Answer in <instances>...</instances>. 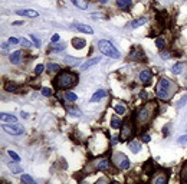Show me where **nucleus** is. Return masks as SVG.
Returning a JSON list of instances; mask_svg holds the SVG:
<instances>
[{"mask_svg":"<svg viewBox=\"0 0 187 184\" xmlns=\"http://www.w3.org/2000/svg\"><path fill=\"white\" fill-rule=\"evenodd\" d=\"M98 49L101 50V53L102 55L110 56V58H112V59H118V58H120V52L117 50V48L111 43L110 40H105V39L99 40L98 42Z\"/></svg>","mask_w":187,"mask_h":184,"instance_id":"nucleus-4","label":"nucleus"},{"mask_svg":"<svg viewBox=\"0 0 187 184\" xmlns=\"http://www.w3.org/2000/svg\"><path fill=\"white\" fill-rule=\"evenodd\" d=\"M10 62L13 65H17V63H20L22 62V52L20 50H16V52H13L10 55Z\"/></svg>","mask_w":187,"mask_h":184,"instance_id":"nucleus-16","label":"nucleus"},{"mask_svg":"<svg viewBox=\"0 0 187 184\" xmlns=\"http://www.w3.org/2000/svg\"><path fill=\"white\" fill-rule=\"evenodd\" d=\"M63 49H65V45H56V46L52 48V50H53V52H61Z\"/></svg>","mask_w":187,"mask_h":184,"instance_id":"nucleus-40","label":"nucleus"},{"mask_svg":"<svg viewBox=\"0 0 187 184\" xmlns=\"http://www.w3.org/2000/svg\"><path fill=\"white\" fill-rule=\"evenodd\" d=\"M105 97H107V92H105L104 89H98V91L92 95L91 102H97V101H99V99H102V98H105Z\"/></svg>","mask_w":187,"mask_h":184,"instance_id":"nucleus-19","label":"nucleus"},{"mask_svg":"<svg viewBox=\"0 0 187 184\" xmlns=\"http://www.w3.org/2000/svg\"><path fill=\"white\" fill-rule=\"evenodd\" d=\"M151 78H153V73H151V70L150 69H143L140 72V75H138V79L141 83H150L151 82Z\"/></svg>","mask_w":187,"mask_h":184,"instance_id":"nucleus-10","label":"nucleus"},{"mask_svg":"<svg viewBox=\"0 0 187 184\" xmlns=\"http://www.w3.org/2000/svg\"><path fill=\"white\" fill-rule=\"evenodd\" d=\"M145 97H147V94H145V91L140 92V98H143V99H144V98H145Z\"/></svg>","mask_w":187,"mask_h":184,"instance_id":"nucleus-49","label":"nucleus"},{"mask_svg":"<svg viewBox=\"0 0 187 184\" xmlns=\"http://www.w3.org/2000/svg\"><path fill=\"white\" fill-rule=\"evenodd\" d=\"M112 161L115 162L118 165V168H121V170H128L130 168V160L122 152H115L114 157H112Z\"/></svg>","mask_w":187,"mask_h":184,"instance_id":"nucleus-5","label":"nucleus"},{"mask_svg":"<svg viewBox=\"0 0 187 184\" xmlns=\"http://www.w3.org/2000/svg\"><path fill=\"white\" fill-rule=\"evenodd\" d=\"M183 68H186V65L184 63H176V65L173 66V73H176V75H178V73H182L183 72Z\"/></svg>","mask_w":187,"mask_h":184,"instance_id":"nucleus-27","label":"nucleus"},{"mask_svg":"<svg viewBox=\"0 0 187 184\" xmlns=\"http://www.w3.org/2000/svg\"><path fill=\"white\" fill-rule=\"evenodd\" d=\"M71 2L75 7L81 9V10H87L88 9V0H71Z\"/></svg>","mask_w":187,"mask_h":184,"instance_id":"nucleus-15","label":"nucleus"},{"mask_svg":"<svg viewBox=\"0 0 187 184\" xmlns=\"http://www.w3.org/2000/svg\"><path fill=\"white\" fill-rule=\"evenodd\" d=\"M153 184H167V175L165 174H160L154 179Z\"/></svg>","mask_w":187,"mask_h":184,"instance_id":"nucleus-24","label":"nucleus"},{"mask_svg":"<svg viewBox=\"0 0 187 184\" xmlns=\"http://www.w3.org/2000/svg\"><path fill=\"white\" fill-rule=\"evenodd\" d=\"M19 16H23V17H38L39 13L33 9H22V10H17L16 12Z\"/></svg>","mask_w":187,"mask_h":184,"instance_id":"nucleus-12","label":"nucleus"},{"mask_svg":"<svg viewBox=\"0 0 187 184\" xmlns=\"http://www.w3.org/2000/svg\"><path fill=\"white\" fill-rule=\"evenodd\" d=\"M7 165H9V168H10V170H12V173H15V174H20V173H22V168L19 167L17 164H13V162H9Z\"/></svg>","mask_w":187,"mask_h":184,"instance_id":"nucleus-29","label":"nucleus"},{"mask_svg":"<svg viewBox=\"0 0 187 184\" xmlns=\"http://www.w3.org/2000/svg\"><path fill=\"white\" fill-rule=\"evenodd\" d=\"M118 141H120V137H111V144L112 145H115Z\"/></svg>","mask_w":187,"mask_h":184,"instance_id":"nucleus-44","label":"nucleus"},{"mask_svg":"<svg viewBox=\"0 0 187 184\" xmlns=\"http://www.w3.org/2000/svg\"><path fill=\"white\" fill-rule=\"evenodd\" d=\"M63 60H65V63H68V65H71V66H75L79 63V59H75V58H72V56H66Z\"/></svg>","mask_w":187,"mask_h":184,"instance_id":"nucleus-28","label":"nucleus"},{"mask_svg":"<svg viewBox=\"0 0 187 184\" xmlns=\"http://www.w3.org/2000/svg\"><path fill=\"white\" fill-rule=\"evenodd\" d=\"M9 43H12V45H17V43H20V39L10 38V39H9Z\"/></svg>","mask_w":187,"mask_h":184,"instance_id":"nucleus-41","label":"nucleus"},{"mask_svg":"<svg viewBox=\"0 0 187 184\" xmlns=\"http://www.w3.org/2000/svg\"><path fill=\"white\" fill-rule=\"evenodd\" d=\"M114 109H115V112L118 115H122L124 112H125V107H124L122 104H117L115 107H114Z\"/></svg>","mask_w":187,"mask_h":184,"instance_id":"nucleus-33","label":"nucleus"},{"mask_svg":"<svg viewBox=\"0 0 187 184\" xmlns=\"http://www.w3.org/2000/svg\"><path fill=\"white\" fill-rule=\"evenodd\" d=\"M97 184H105V180H104V179L98 180V181H97Z\"/></svg>","mask_w":187,"mask_h":184,"instance_id":"nucleus-51","label":"nucleus"},{"mask_svg":"<svg viewBox=\"0 0 187 184\" xmlns=\"http://www.w3.org/2000/svg\"><path fill=\"white\" fill-rule=\"evenodd\" d=\"M178 142H180V144H184V142H187V135L180 137V138H178Z\"/></svg>","mask_w":187,"mask_h":184,"instance_id":"nucleus-46","label":"nucleus"},{"mask_svg":"<svg viewBox=\"0 0 187 184\" xmlns=\"http://www.w3.org/2000/svg\"><path fill=\"white\" fill-rule=\"evenodd\" d=\"M132 0H117V5L121 10H130Z\"/></svg>","mask_w":187,"mask_h":184,"instance_id":"nucleus-17","label":"nucleus"},{"mask_svg":"<svg viewBox=\"0 0 187 184\" xmlns=\"http://www.w3.org/2000/svg\"><path fill=\"white\" fill-rule=\"evenodd\" d=\"M68 112H69V115H72V117H81V115H82L79 109H78V108H73V107L68 109Z\"/></svg>","mask_w":187,"mask_h":184,"instance_id":"nucleus-34","label":"nucleus"},{"mask_svg":"<svg viewBox=\"0 0 187 184\" xmlns=\"http://www.w3.org/2000/svg\"><path fill=\"white\" fill-rule=\"evenodd\" d=\"M111 127H112L114 130H118V128H121V127H122L121 119L118 118V117H114V118L111 119Z\"/></svg>","mask_w":187,"mask_h":184,"instance_id":"nucleus-25","label":"nucleus"},{"mask_svg":"<svg viewBox=\"0 0 187 184\" xmlns=\"http://www.w3.org/2000/svg\"><path fill=\"white\" fill-rule=\"evenodd\" d=\"M128 58L132 60H145V53L143 52V49L140 48V46H132L131 52H130V55H128Z\"/></svg>","mask_w":187,"mask_h":184,"instance_id":"nucleus-7","label":"nucleus"},{"mask_svg":"<svg viewBox=\"0 0 187 184\" xmlns=\"http://www.w3.org/2000/svg\"><path fill=\"white\" fill-rule=\"evenodd\" d=\"M144 171L148 174V175H151L153 173H155V167H154V162H153V160H148V161L144 164Z\"/></svg>","mask_w":187,"mask_h":184,"instance_id":"nucleus-18","label":"nucleus"},{"mask_svg":"<svg viewBox=\"0 0 187 184\" xmlns=\"http://www.w3.org/2000/svg\"><path fill=\"white\" fill-rule=\"evenodd\" d=\"M163 59H170V52H161Z\"/></svg>","mask_w":187,"mask_h":184,"instance_id":"nucleus-45","label":"nucleus"},{"mask_svg":"<svg viewBox=\"0 0 187 184\" xmlns=\"http://www.w3.org/2000/svg\"><path fill=\"white\" fill-rule=\"evenodd\" d=\"M101 62V58H92V59H88L85 63H82V66H81V69H83V70H87V69H89L91 66H93V65H97V63H99Z\"/></svg>","mask_w":187,"mask_h":184,"instance_id":"nucleus-14","label":"nucleus"},{"mask_svg":"<svg viewBox=\"0 0 187 184\" xmlns=\"http://www.w3.org/2000/svg\"><path fill=\"white\" fill-rule=\"evenodd\" d=\"M98 2H101V3H107L108 0H98Z\"/></svg>","mask_w":187,"mask_h":184,"instance_id":"nucleus-53","label":"nucleus"},{"mask_svg":"<svg viewBox=\"0 0 187 184\" xmlns=\"http://www.w3.org/2000/svg\"><path fill=\"white\" fill-rule=\"evenodd\" d=\"M7 155H9V157H10L13 161H16V162L20 161V157H19V155H17L15 151H12V150H9V151H7Z\"/></svg>","mask_w":187,"mask_h":184,"instance_id":"nucleus-35","label":"nucleus"},{"mask_svg":"<svg viewBox=\"0 0 187 184\" xmlns=\"http://www.w3.org/2000/svg\"><path fill=\"white\" fill-rule=\"evenodd\" d=\"M65 99L66 101H69V102H75L78 99V95L76 94H73V92H65Z\"/></svg>","mask_w":187,"mask_h":184,"instance_id":"nucleus-26","label":"nucleus"},{"mask_svg":"<svg viewBox=\"0 0 187 184\" xmlns=\"http://www.w3.org/2000/svg\"><path fill=\"white\" fill-rule=\"evenodd\" d=\"M111 184H117V183H111Z\"/></svg>","mask_w":187,"mask_h":184,"instance_id":"nucleus-54","label":"nucleus"},{"mask_svg":"<svg viewBox=\"0 0 187 184\" xmlns=\"http://www.w3.org/2000/svg\"><path fill=\"white\" fill-rule=\"evenodd\" d=\"M155 46H157L160 50H163V49L167 46V42L164 40V38H163V36H158V38L155 39Z\"/></svg>","mask_w":187,"mask_h":184,"instance_id":"nucleus-22","label":"nucleus"},{"mask_svg":"<svg viewBox=\"0 0 187 184\" xmlns=\"http://www.w3.org/2000/svg\"><path fill=\"white\" fill-rule=\"evenodd\" d=\"M5 89H6V92H16L17 91V85L12 83V82H7V83L5 85Z\"/></svg>","mask_w":187,"mask_h":184,"instance_id":"nucleus-30","label":"nucleus"},{"mask_svg":"<svg viewBox=\"0 0 187 184\" xmlns=\"http://www.w3.org/2000/svg\"><path fill=\"white\" fill-rule=\"evenodd\" d=\"M186 101H187V95H184V97L180 99V102H178V107L182 108V107H184V104H186Z\"/></svg>","mask_w":187,"mask_h":184,"instance_id":"nucleus-42","label":"nucleus"},{"mask_svg":"<svg viewBox=\"0 0 187 184\" xmlns=\"http://www.w3.org/2000/svg\"><path fill=\"white\" fill-rule=\"evenodd\" d=\"M78 83V75L69 70H63L55 78L53 85L56 89H69V88L75 87Z\"/></svg>","mask_w":187,"mask_h":184,"instance_id":"nucleus-3","label":"nucleus"},{"mask_svg":"<svg viewBox=\"0 0 187 184\" xmlns=\"http://www.w3.org/2000/svg\"><path fill=\"white\" fill-rule=\"evenodd\" d=\"M22 181L25 184H36V183H35V180H33L29 174H23V175H22Z\"/></svg>","mask_w":187,"mask_h":184,"instance_id":"nucleus-32","label":"nucleus"},{"mask_svg":"<svg viewBox=\"0 0 187 184\" xmlns=\"http://www.w3.org/2000/svg\"><path fill=\"white\" fill-rule=\"evenodd\" d=\"M2 50H3V52H7V50H9V42H7V43H2Z\"/></svg>","mask_w":187,"mask_h":184,"instance_id":"nucleus-47","label":"nucleus"},{"mask_svg":"<svg viewBox=\"0 0 187 184\" xmlns=\"http://www.w3.org/2000/svg\"><path fill=\"white\" fill-rule=\"evenodd\" d=\"M72 45H73V48L82 49L83 46L87 45V42H85L83 39H81V38H73V39H72Z\"/></svg>","mask_w":187,"mask_h":184,"instance_id":"nucleus-20","label":"nucleus"},{"mask_svg":"<svg viewBox=\"0 0 187 184\" xmlns=\"http://www.w3.org/2000/svg\"><path fill=\"white\" fill-rule=\"evenodd\" d=\"M40 92H42V95H43V97H52V95H53V92L50 91L49 88H42Z\"/></svg>","mask_w":187,"mask_h":184,"instance_id":"nucleus-36","label":"nucleus"},{"mask_svg":"<svg viewBox=\"0 0 187 184\" xmlns=\"http://www.w3.org/2000/svg\"><path fill=\"white\" fill-rule=\"evenodd\" d=\"M155 111H157V102L150 101V102L144 104V107L140 109L137 114H135V117H134L135 125H137V127H144V125H147L151 119L154 118Z\"/></svg>","mask_w":187,"mask_h":184,"instance_id":"nucleus-1","label":"nucleus"},{"mask_svg":"<svg viewBox=\"0 0 187 184\" xmlns=\"http://www.w3.org/2000/svg\"><path fill=\"white\" fill-rule=\"evenodd\" d=\"M128 145H130V148H131V151L134 152V154H137V152L141 150V145H140V142H137V141H130Z\"/></svg>","mask_w":187,"mask_h":184,"instance_id":"nucleus-23","label":"nucleus"},{"mask_svg":"<svg viewBox=\"0 0 187 184\" xmlns=\"http://www.w3.org/2000/svg\"><path fill=\"white\" fill-rule=\"evenodd\" d=\"M20 115H22V118H28V114H26V112H22Z\"/></svg>","mask_w":187,"mask_h":184,"instance_id":"nucleus-52","label":"nucleus"},{"mask_svg":"<svg viewBox=\"0 0 187 184\" xmlns=\"http://www.w3.org/2000/svg\"><path fill=\"white\" fill-rule=\"evenodd\" d=\"M150 140H151V138H150L148 134H144V135H143V141H144V142H150Z\"/></svg>","mask_w":187,"mask_h":184,"instance_id":"nucleus-48","label":"nucleus"},{"mask_svg":"<svg viewBox=\"0 0 187 184\" xmlns=\"http://www.w3.org/2000/svg\"><path fill=\"white\" fill-rule=\"evenodd\" d=\"M145 22H147V19L145 17H140V19H134L131 22V27L132 29H137V27L143 26V25H145Z\"/></svg>","mask_w":187,"mask_h":184,"instance_id":"nucleus-21","label":"nucleus"},{"mask_svg":"<svg viewBox=\"0 0 187 184\" xmlns=\"http://www.w3.org/2000/svg\"><path fill=\"white\" fill-rule=\"evenodd\" d=\"M22 23H23V22H13V23H12V25H13V26H20Z\"/></svg>","mask_w":187,"mask_h":184,"instance_id":"nucleus-50","label":"nucleus"},{"mask_svg":"<svg viewBox=\"0 0 187 184\" xmlns=\"http://www.w3.org/2000/svg\"><path fill=\"white\" fill-rule=\"evenodd\" d=\"M30 39H32V42L35 43V46H36V48H40V40H39L35 35H30Z\"/></svg>","mask_w":187,"mask_h":184,"instance_id":"nucleus-37","label":"nucleus"},{"mask_svg":"<svg viewBox=\"0 0 187 184\" xmlns=\"http://www.w3.org/2000/svg\"><path fill=\"white\" fill-rule=\"evenodd\" d=\"M174 88H176V85L173 83L171 79L161 78L157 82V85H155V95L161 101H168L173 97V94H174Z\"/></svg>","mask_w":187,"mask_h":184,"instance_id":"nucleus-2","label":"nucleus"},{"mask_svg":"<svg viewBox=\"0 0 187 184\" xmlns=\"http://www.w3.org/2000/svg\"><path fill=\"white\" fill-rule=\"evenodd\" d=\"M50 42H52V43L59 42V35H53V36H52V39H50Z\"/></svg>","mask_w":187,"mask_h":184,"instance_id":"nucleus-43","label":"nucleus"},{"mask_svg":"<svg viewBox=\"0 0 187 184\" xmlns=\"http://www.w3.org/2000/svg\"><path fill=\"white\" fill-rule=\"evenodd\" d=\"M73 27H75L76 30H79V32H82V33H88V35H92V33H93L92 27L88 26V25H82V23H75V25H73Z\"/></svg>","mask_w":187,"mask_h":184,"instance_id":"nucleus-13","label":"nucleus"},{"mask_svg":"<svg viewBox=\"0 0 187 184\" xmlns=\"http://www.w3.org/2000/svg\"><path fill=\"white\" fill-rule=\"evenodd\" d=\"M0 119H2V122H6V124H16L17 122L16 115L6 114V112H2V114H0Z\"/></svg>","mask_w":187,"mask_h":184,"instance_id":"nucleus-11","label":"nucleus"},{"mask_svg":"<svg viewBox=\"0 0 187 184\" xmlns=\"http://www.w3.org/2000/svg\"><path fill=\"white\" fill-rule=\"evenodd\" d=\"M43 70H45V66L43 65H38L36 68H35V73H36V75H40Z\"/></svg>","mask_w":187,"mask_h":184,"instance_id":"nucleus-38","label":"nucleus"},{"mask_svg":"<svg viewBox=\"0 0 187 184\" xmlns=\"http://www.w3.org/2000/svg\"><path fill=\"white\" fill-rule=\"evenodd\" d=\"M3 131H6V132H7V134H10V135H20V134L25 132V130H23L22 125H16V124H13V125L5 124L3 125Z\"/></svg>","mask_w":187,"mask_h":184,"instance_id":"nucleus-9","label":"nucleus"},{"mask_svg":"<svg viewBox=\"0 0 187 184\" xmlns=\"http://www.w3.org/2000/svg\"><path fill=\"white\" fill-rule=\"evenodd\" d=\"M132 131H134V127L130 124V121H125L121 127V135H120V141H127L130 137L132 135Z\"/></svg>","mask_w":187,"mask_h":184,"instance_id":"nucleus-6","label":"nucleus"},{"mask_svg":"<svg viewBox=\"0 0 187 184\" xmlns=\"http://www.w3.org/2000/svg\"><path fill=\"white\" fill-rule=\"evenodd\" d=\"M20 45H22L23 48H30V46H32L28 39H20Z\"/></svg>","mask_w":187,"mask_h":184,"instance_id":"nucleus-39","label":"nucleus"},{"mask_svg":"<svg viewBox=\"0 0 187 184\" xmlns=\"http://www.w3.org/2000/svg\"><path fill=\"white\" fill-rule=\"evenodd\" d=\"M93 168L95 170H102V171H110L111 161L108 158H98L97 161H93Z\"/></svg>","mask_w":187,"mask_h":184,"instance_id":"nucleus-8","label":"nucleus"},{"mask_svg":"<svg viewBox=\"0 0 187 184\" xmlns=\"http://www.w3.org/2000/svg\"><path fill=\"white\" fill-rule=\"evenodd\" d=\"M48 69H49L50 73H55V72H59V70H61V66L58 65V63H49V65H48Z\"/></svg>","mask_w":187,"mask_h":184,"instance_id":"nucleus-31","label":"nucleus"}]
</instances>
